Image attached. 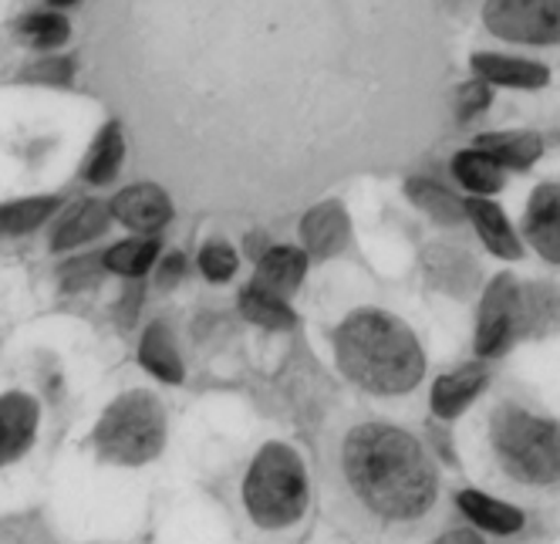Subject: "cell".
Wrapping results in <instances>:
<instances>
[{
  "label": "cell",
  "instance_id": "1",
  "mask_svg": "<svg viewBox=\"0 0 560 544\" xmlns=\"http://www.w3.org/2000/svg\"><path fill=\"white\" fill-rule=\"evenodd\" d=\"M341 466L354 497L385 521H416L435 504V466L419 440L398 426H354L341 450Z\"/></svg>",
  "mask_w": 560,
  "mask_h": 544
},
{
  "label": "cell",
  "instance_id": "2",
  "mask_svg": "<svg viewBox=\"0 0 560 544\" xmlns=\"http://www.w3.org/2000/svg\"><path fill=\"white\" fill-rule=\"evenodd\" d=\"M335 356L351 382L378 396H402L425 375V356L416 332L378 308L351 311L338 325Z\"/></svg>",
  "mask_w": 560,
  "mask_h": 544
},
{
  "label": "cell",
  "instance_id": "3",
  "mask_svg": "<svg viewBox=\"0 0 560 544\" xmlns=\"http://www.w3.org/2000/svg\"><path fill=\"white\" fill-rule=\"evenodd\" d=\"M244 504H247L254 524H260L267 531L294 524L307 508L304 460L284 443H267L254 456L250 471H247Z\"/></svg>",
  "mask_w": 560,
  "mask_h": 544
},
{
  "label": "cell",
  "instance_id": "4",
  "mask_svg": "<svg viewBox=\"0 0 560 544\" xmlns=\"http://www.w3.org/2000/svg\"><path fill=\"white\" fill-rule=\"evenodd\" d=\"M493 447L503 471L524 484H560V426L520 406L493 413Z\"/></svg>",
  "mask_w": 560,
  "mask_h": 544
},
{
  "label": "cell",
  "instance_id": "5",
  "mask_svg": "<svg viewBox=\"0 0 560 544\" xmlns=\"http://www.w3.org/2000/svg\"><path fill=\"white\" fill-rule=\"evenodd\" d=\"M166 443V413L145 389L118 396L95 426V450L108 463L139 466L159 456Z\"/></svg>",
  "mask_w": 560,
  "mask_h": 544
},
{
  "label": "cell",
  "instance_id": "6",
  "mask_svg": "<svg viewBox=\"0 0 560 544\" xmlns=\"http://www.w3.org/2000/svg\"><path fill=\"white\" fill-rule=\"evenodd\" d=\"M483 21L513 45H560V0H487Z\"/></svg>",
  "mask_w": 560,
  "mask_h": 544
},
{
  "label": "cell",
  "instance_id": "7",
  "mask_svg": "<svg viewBox=\"0 0 560 544\" xmlns=\"http://www.w3.org/2000/svg\"><path fill=\"white\" fill-rule=\"evenodd\" d=\"M524 338L520 332V285L513 275H500L487 298L479 304V328H476V352L479 356H503L510 345Z\"/></svg>",
  "mask_w": 560,
  "mask_h": 544
},
{
  "label": "cell",
  "instance_id": "8",
  "mask_svg": "<svg viewBox=\"0 0 560 544\" xmlns=\"http://www.w3.org/2000/svg\"><path fill=\"white\" fill-rule=\"evenodd\" d=\"M112 217L118 223H126L129 230H136V233H155V230H163L170 223L173 204L159 186L136 183V186H126L112 200Z\"/></svg>",
  "mask_w": 560,
  "mask_h": 544
},
{
  "label": "cell",
  "instance_id": "9",
  "mask_svg": "<svg viewBox=\"0 0 560 544\" xmlns=\"http://www.w3.org/2000/svg\"><path fill=\"white\" fill-rule=\"evenodd\" d=\"M422 270H425V278L432 288L439 291H446V294H469L479 281V264L456 244H446V241H439V244H429L425 254H422Z\"/></svg>",
  "mask_w": 560,
  "mask_h": 544
},
{
  "label": "cell",
  "instance_id": "10",
  "mask_svg": "<svg viewBox=\"0 0 560 544\" xmlns=\"http://www.w3.org/2000/svg\"><path fill=\"white\" fill-rule=\"evenodd\" d=\"M37 423H42V409L27 393L0 396V466L31 450Z\"/></svg>",
  "mask_w": 560,
  "mask_h": 544
},
{
  "label": "cell",
  "instance_id": "11",
  "mask_svg": "<svg viewBox=\"0 0 560 544\" xmlns=\"http://www.w3.org/2000/svg\"><path fill=\"white\" fill-rule=\"evenodd\" d=\"M524 233L527 244H534V251L544 261L560 264V186L557 183H544L534 189L524 217Z\"/></svg>",
  "mask_w": 560,
  "mask_h": 544
},
{
  "label": "cell",
  "instance_id": "12",
  "mask_svg": "<svg viewBox=\"0 0 560 544\" xmlns=\"http://www.w3.org/2000/svg\"><path fill=\"white\" fill-rule=\"evenodd\" d=\"M351 238V220L345 213L341 204L328 200V204H317L314 210H307V217L301 220V244L307 257H335L345 251Z\"/></svg>",
  "mask_w": 560,
  "mask_h": 544
},
{
  "label": "cell",
  "instance_id": "13",
  "mask_svg": "<svg viewBox=\"0 0 560 544\" xmlns=\"http://www.w3.org/2000/svg\"><path fill=\"white\" fill-rule=\"evenodd\" d=\"M472 71L476 78H483L487 85H500V89H544L550 82V71L537 61H524V58H506V55H490L479 51L472 58Z\"/></svg>",
  "mask_w": 560,
  "mask_h": 544
},
{
  "label": "cell",
  "instance_id": "14",
  "mask_svg": "<svg viewBox=\"0 0 560 544\" xmlns=\"http://www.w3.org/2000/svg\"><path fill=\"white\" fill-rule=\"evenodd\" d=\"M307 275V254L298 247H267V254L257 261V278L254 285L277 294V298H288L291 291L301 288Z\"/></svg>",
  "mask_w": 560,
  "mask_h": 544
},
{
  "label": "cell",
  "instance_id": "15",
  "mask_svg": "<svg viewBox=\"0 0 560 544\" xmlns=\"http://www.w3.org/2000/svg\"><path fill=\"white\" fill-rule=\"evenodd\" d=\"M520 332L524 338H544L560 332V288L520 285Z\"/></svg>",
  "mask_w": 560,
  "mask_h": 544
},
{
  "label": "cell",
  "instance_id": "16",
  "mask_svg": "<svg viewBox=\"0 0 560 544\" xmlns=\"http://www.w3.org/2000/svg\"><path fill=\"white\" fill-rule=\"evenodd\" d=\"M108 223H112V207H105L98 200H82L61 217L55 238H51V247L68 251V247L92 244L95 238H102V233L108 230Z\"/></svg>",
  "mask_w": 560,
  "mask_h": 544
},
{
  "label": "cell",
  "instance_id": "17",
  "mask_svg": "<svg viewBox=\"0 0 560 544\" xmlns=\"http://www.w3.org/2000/svg\"><path fill=\"white\" fill-rule=\"evenodd\" d=\"M483 385H487V369L483 366H463L443 379H435L432 385V409L435 416H443V419H453L459 416L479 393H483Z\"/></svg>",
  "mask_w": 560,
  "mask_h": 544
},
{
  "label": "cell",
  "instance_id": "18",
  "mask_svg": "<svg viewBox=\"0 0 560 544\" xmlns=\"http://www.w3.org/2000/svg\"><path fill=\"white\" fill-rule=\"evenodd\" d=\"M466 217L472 220V227L479 230V238H483V244L497 254V257H506V261H516L520 254H524V247H520L516 233L510 227V220L503 217V210L483 197H472L466 200Z\"/></svg>",
  "mask_w": 560,
  "mask_h": 544
},
{
  "label": "cell",
  "instance_id": "19",
  "mask_svg": "<svg viewBox=\"0 0 560 544\" xmlns=\"http://www.w3.org/2000/svg\"><path fill=\"white\" fill-rule=\"evenodd\" d=\"M456 504L472 524H479L490 534H516L520 528H524V514H520L516 508H510V504H503L497 497L479 494V490H463L456 497Z\"/></svg>",
  "mask_w": 560,
  "mask_h": 544
},
{
  "label": "cell",
  "instance_id": "20",
  "mask_svg": "<svg viewBox=\"0 0 560 544\" xmlns=\"http://www.w3.org/2000/svg\"><path fill=\"white\" fill-rule=\"evenodd\" d=\"M139 362L163 382H183V359L176 352V342L163 322L145 328L142 345H139Z\"/></svg>",
  "mask_w": 560,
  "mask_h": 544
},
{
  "label": "cell",
  "instance_id": "21",
  "mask_svg": "<svg viewBox=\"0 0 560 544\" xmlns=\"http://www.w3.org/2000/svg\"><path fill=\"white\" fill-rule=\"evenodd\" d=\"M476 149L490 152L500 166H513V170H530L540 152L544 142L534 132H490V136H479Z\"/></svg>",
  "mask_w": 560,
  "mask_h": 544
},
{
  "label": "cell",
  "instance_id": "22",
  "mask_svg": "<svg viewBox=\"0 0 560 544\" xmlns=\"http://www.w3.org/2000/svg\"><path fill=\"white\" fill-rule=\"evenodd\" d=\"M453 173H456V180L469 193H476V197H490V193H497L503 186V166L483 149H463V152H456Z\"/></svg>",
  "mask_w": 560,
  "mask_h": 544
},
{
  "label": "cell",
  "instance_id": "23",
  "mask_svg": "<svg viewBox=\"0 0 560 544\" xmlns=\"http://www.w3.org/2000/svg\"><path fill=\"white\" fill-rule=\"evenodd\" d=\"M240 311H244V319L260 325V328H270V332H284V328H294V311L288 308L284 298H277L257 285L244 288V294H240Z\"/></svg>",
  "mask_w": 560,
  "mask_h": 544
},
{
  "label": "cell",
  "instance_id": "24",
  "mask_svg": "<svg viewBox=\"0 0 560 544\" xmlns=\"http://www.w3.org/2000/svg\"><path fill=\"white\" fill-rule=\"evenodd\" d=\"M122 155H126V142H122V129L115 123L105 126L95 139V146L89 149V160H85V170L82 176L95 186H105L115 180L118 166H122Z\"/></svg>",
  "mask_w": 560,
  "mask_h": 544
},
{
  "label": "cell",
  "instance_id": "25",
  "mask_svg": "<svg viewBox=\"0 0 560 544\" xmlns=\"http://www.w3.org/2000/svg\"><path fill=\"white\" fill-rule=\"evenodd\" d=\"M58 207H61L58 197H31V200H18V204H0V238L37 230Z\"/></svg>",
  "mask_w": 560,
  "mask_h": 544
},
{
  "label": "cell",
  "instance_id": "26",
  "mask_svg": "<svg viewBox=\"0 0 560 544\" xmlns=\"http://www.w3.org/2000/svg\"><path fill=\"white\" fill-rule=\"evenodd\" d=\"M406 189H409V200L439 223H459L466 217V204H459L453 193H446L443 186H435L429 180H409Z\"/></svg>",
  "mask_w": 560,
  "mask_h": 544
},
{
  "label": "cell",
  "instance_id": "27",
  "mask_svg": "<svg viewBox=\"0 0 560 544\" xmlns=\"http://www.w3.org/2000/svg\"><path fill=\"white\" fill-rule=\"evenodd\" d=\"M155 254H159V241L155 238H136V241L115 244L102 257V264H105V270H115V275L139 278V275H145V270L152 267Z\"/></svg>",
  "mask_w": 560,
  "mask_h": 544
},
{
  "label": "cell",
  "instance_id": "28",
  "mask_svg": "<svg viewBox=\"0 0 560 544\" xmlns=\"http://www.w3.org/2000/svg\"><path fill=\"white\" fill-rule=\"evenodd\" d=\"M21 34L34 48H58L68 42V21L61 14H34L21 24Z\"/></svg>",
  "mask_w": 560,
  "mask_h": 544
},
{
  "label": "cell",
  "instance_id": "29",
  "mask_svg": "<svg viewBox=\"0 0 560 544\" xmlns=\"http://www.w3.org/2000/svg\"><path fill=\"white\" fill-rule=\"evenodd\" d=\"M199 270H203L210 281H230L236 275V254L226 244L213 241L199 251Z\"/></svg>",
  "mask_w": 560,
  "mask_h": 544
},
{
  "label": "cell",
  "instance_id": "30",
  "mask_svg": "<svg viewBox=\"0 0 560 544\" xmlns=\"http://www.w3.org/2000/svg\"><path fill=\"white\" fill-rule=\"evenodd\" d=\"M27 82H48V85H61L71 78V65L65 58H45L24 71Z\"/></svg>",
  "mask_w": 560,
  "mask_h": 544
},
{
  "label": "cell",
  "instance_id": "31",
  "mask_svg": "<svg viewBox=\"0 0 560 544\" xmlns=\"http://www.w3.org/2000/svg\"><path fill=\"white\" fill-rule=\"evenodd\" d=\"M459 119H469V115H479L487 105H490V85L483 82V78H476V82L463 85L459 89Z\"/></svg>",
  "mask_w": 560,
  "mask_h": 544
},
{
  "label": "cell",
  "instance_id": "32",
  "mask_svg": "<svg viewBox=\"0 0 560 544\" xmlns=\"http://www.w3.org/2000/svg\"><path fill=\"white\" fill-rule=\"evenodd\" d=\"M183 267H186L183 254H173V257H166V264H163V275H159V285H163V288L176 285V281L183 278Z\"/></svg>",
  "mask_w": 560,
  "mask_h": 544
},
{
  "label": "cell",
  "instance_id": "33",
  "mask_svg": "<svg viewBox=\"0 0 560 544\" xmlns=\"http://www.w3.org/2000/svg\"><path fill=\"white\" fill-rule=\"evenodd\" d=\"M48 4H55V8H68V4H78V0H48Z\"/></svg>",
  "mask_w": 560,
  "mask_h": 544
}]
</instances>
